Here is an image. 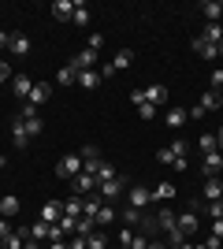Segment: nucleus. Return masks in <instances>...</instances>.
Here are the masks:
<instances>
[{"instance_id":"obj_40","label":"nucleus","mask_w":223,"mask_h":249,"mask_svg":"<svg viewBox=\"0 0 223 249\" xmlns=\"http://www.w3.org/2000/svg\"><path fill=\"white\" fill-rule=\"evenodd\" d=\"M11 78H15V67L8 60H0V82H11Z\"/></svg>"},{"instance_id":"obj_32","label":"nucleus","mask_w":223,"mask_h":249,"mask_svg":"<svg viewBox=\"0 0 223 249\" xmlns=\"http://www.w3.org/2000/svg\"><path fill=\"white\" fill-rule=\"evenodd\" d=\"M141 212H145V208H123V212H119V219H123V223H127V227H138L141 223Z\"/></svg>"},{"instance_id":"obj_3","label":"nucleus","mask_w":223,"mask_h":249,"mask_svg":"<svg viewBox=\"0 0 223 249\" xmlns=\"http://www.w3.org/2000/svg\"><path fill=\"white\" fill-rule=\"evenodd\" d=\"M127 190H130V182H127L123 175H116L112 182H101V186H97V194H101V201H112V205H116V197H123Z\"/></svg>"},{"instance_id":"obj_25","label":"nucleus","mask_w":223,"mask_h":249,"mask_svg":"<svg viewBox=\"0 0 223 249\" xmlns=\"http://www.w3.org/2000/svg\"><path fill=\"white\" fill-rule=\"evenodd\" d=\"M56 82L60 86H74L78 82V67H74V63H64V67L56 71Z\"/></svg>"},{"instance_id":"obj_21","label":"nucleus","mask_w":223,"mask_h":249,"mask_svg":"<svg viewBox=\"0 0 223 249\" xmlns=\"http://www.w3.org/2000/svg\"><path fill=\"white\" fill-rule=\"evenodd\" d=\"M71 15H74V0H56L52 4V19L56 22H71Z\"/></svg>"},{"instance_id":"obj_17","label":"nucleus","mask_w":223,"mask_h":249,"mask_svg":"<svg viewBox=\"0 0 223 249\" xmlns=\"http://www.w3.org/2000/svg\"><path fill=\"white\" fill-rule=\"evenodd\" d=\"M37 219H45V223H60V219H64V205H60V201H45Z\"/></svg>"},{"instance_id":"obj_43","label":"nucleus","mask_w":223,"mask_h":249,"mask_svg":"<svg viewBox=\"0 0 223 249\" xmlns=\"http://www.w3.org/2000/svg\"><path fill=\"white\" fill-rule=\"evenodd\" d=\"M149 246V238H145V234H134V238H130V246L127 249H145Z\"/></svg>"},{"instance_id":"obj_46","label":"nucleus","mask_w":223,"mask_h":249,"mask_svg":"<svg viewBox=\"0 0 223 249\" xmlns=\"http://www.w3.org/2000/svg\"><path fill=\"white\" fill-rule=\"evenodd\" d=\"M212 234H216V238L223 242V219H216V223H212Z\"/></svg>"},{"instance_id":"obj_45","label":"nucleus","mask_w":223,"mask_h":249,"mask_svg":"<svg viewBox=\"0 0 223 249\" xmlns=\"http://www.w3.org/2000/svg\"><path fill=\"white\" fill-rule=\"evenodd\" d=\"M201 246H205V249H220V238H216V234H208V238H205Z\"/></svg>"},{"instance_id":"obj_31","label":"nucleus","mask_w":223,"mask_h":249,"mask_svg":"<svg viewBox=\"0 0 223 249\" xmlns=\"http://www.w3.org/2000/svg\"><path fill=\"white\" fill-rule=\"evenodd\" d=\"M74 26H89V8H86L82 0H74V15H71Z\"/></svg>"},{"instance_id":"obj_5","label":"nucleus","mask_w":223,"mask_h":249,"mask_svg":"<svg viewBox=\"0 0 223 249\" xmlns=\"http://www.w3.org/2000/svg\"><path fill=\"white\" fill-rule=\"evenodd\" d=\"M97 186H101V182H97V175H74L71 178V197H89V194H97Z\"/></svg>"},{"instance_id":"obj_7","label":"nucleus","mask_w":223,"mask_h":249,"mask_svg":"<svg viewBox=\"0 0 223 249\" xmlns=\"http://www.w3.org/2000/svg\"><path fill=\"white\" fill-rule=\"evenodd\" d=\"M78 156H82V171H86V175H97V171H101V164H104V160H101V149H97V145H86Z\"/></svg>"},{"instance_id":"obj_49","label":"nucleus","mask_w":223,"mask_h":249,"mask_svg":"<svg viewBox=\"0 0 223 249\" xmlns=\"http://www.w3.org/2000/svg\"><path fill=\"white\" fill-rule=\"evenodd\" d=\"M216 145H220V153H223V126L216 130Z\"/></svg>"},{"instance_id":"obj_23","label":"nucleus","mask_w":223,"mask_h":249,"mask_svg":"<svg viewBox=\"0 0 223 249\" xmlns=\"http://www.w3.org/2000/svg\"><path fill=\"white\" fill-rule=\"evenodd\" d=\"M26 242H30V227H15V234H11V238L4 242L0 249H22Z\"/></svg>"},{"instance_id":"obj_26","label":"nucleus","mask_w":223,"mask_h":249,"mask_svg":"<svg viewBox=\"0 0 223 249\" xmlns=\"http://www.w3.org/2000/svg\"><path fill=\"white\" fill-rule=\"evenodd\" d=\"M8 49L15 52V56H26V52H30V37H26V34H11Z\"/></svg>"},{"instance_id":"obj_27","label":"nucleus","mask_w":223,"mask_h":249,"mask_svg":"<svg viewBox=\"0 0 223 249\" xmlns=\"http://www.w3.org/2000/svg\"><path fill=\"white\" fill-rule=\"evenodd\" d=\"M101 82H104L101 71H78V86H82V89H97Z\"/></svg>"},{"instance_id":"obj_12","label":"nucleus","mask_w":223,"mask_h":249,"mask_svg":"<svg viewBox=\"0 0 223 249\" xmlns=\"http://www.w3.org/2000/svg\"><path fill=\"white\" fill-rule=\"evenodd\" d=\"M71 63L78 67V71H93L97 63H101V52H93V49H82V52H78V56H74Z\"/></svg>"},{"instance_id":"obj_18","label":"nucleus","mask_w":223,"mask_h":249,"mask_svg":"<svg viewBox=\"0 0 223 249\" xmlns=\"http://www.w3.org/2000/svg\"><path fill=\"white\" fill-rule=\"evenodd\" d=\"M49 93H52V86H49V82H34V89H30V97H26V104L41 108V104L49 101Z\"/></svg>"},{"instance_id":"obj_53","label":"nucleus","mask_w":223,"mask_h":249,"mask_svg":"<svg viewBox=\"0 0 223 249\" xmlns=\"http://www.w3.org/2000/svg\"><path fill=\"white\" fill-rule=\"evenodd\" d=\"M4 164H8V156H0V171H4Z\"/></svg>"},{"instance_id":"obj_36","label":"nucleus","mask_w":223,"mask_h":249,"mask_svg":"<svg viewBox=\"0 0 223 249\" xmlns=\"http://www.w3.org/2000/svg\"><path fill=\"white\" fill-rule=\"evenodd\" d=\"M171 153H175V160H186V153H190V145H186L182 138H175V142H171Z\"/></svg>"},{"instance_id":"obj_48","label":"nucleus","mask_w":223,"mask_h":249,"mask_svg":"<svg viewBox=\"0 0 223 249\" xmlns=\"http://www.w3.org/2000/svg\"><path fill=\"white\" fill-rule=\"evenodd\" d=\"M71 249H86V238H82V234H74V242H71Z\"/></svg>"},{"instance_id":"obj_6","label":"nucleus","mask_w":223,"mask_h":249,"mask_svg":"<svg viewBox=\"0 0 223 249\" xmlns=\"http://www.w3.org/2000/svg\"><path fill=\"white\" fill-rule=\"evenodd\" d=\"M220 104H223V97H216L212 89H208V93H201V101L193 104V108H186V112H190V119H201V115L216 112V108H220Z\"/></svg>"},{"instance_id":"obj_54","label":"nucleus","mask_w":223,"mask_h":249,"mask_svg":"<svg viewBox=\"0 0 223 249\" xmlns=\"http://www.w3.org/2000/svg\"><path fill=\"white\" fill-rule=\"evenodd\" d=\"M220 56H223V41H220Z\"/></svg>"},{"instance_id":"obj_8","label":"nucleus","mask_w":223,"mask_h":249,"mask_svg":"<svg viewBox=\"0 0 223 249\" xmlns=\"http://www.w3.org/2000/svg\"><path fill=\"white\" fill-rule=\"evenodd\" d=\"M127 205H130V208H149V205H153V190L130 186V190H127Z\"/></svg>"},{"instance_id":"obj_28","label":"nucleus","mask_w":223,"mask_h":249,"mask_svg":"<svg viewBox=\"0 0 223 249\" xmlns=\"http://www.w3.org/2000/svg\"><path fill=\"white\" fill-rule=\"evenodd\" d=\"M153 201H160V205H164V201H175V186H171V182H156V186H153Z\"/></svg>"},{"instance_id":"obj_15","label":"nucleus","mask_w":223,"mask_h":249,"mask_svg":"<svg viewBox=\"0 0 223 249\" xmlns=\"http://www.w3.org/2000/svg\"><path fill=\"white\" fill-rule=\"evenodd\" d=\"M101 205H104V201H101V194H89V197H82V216H78V219H93V223H97V212H101Z\"/></svg>"},{"instance_id":"obj_9","label":"nucleus","mask_w":223,"mask_h":249,"mask_svg":"<svg viewBox=\"0 0 223 249\" xmlns=\"http://www.w3.org/2000/svg\"><path fill=\"white\" fill-rule=\"evenodd\" d=\"M186 119H190V112H186V108H179V104H171L168 115H164L168 130H182V126H186Z\"/></svg>"},{"instance_id":"obj_39","label":"nucleus","mask_w":223,"mask_h":249,"mask_svg":"<svg viewBox=\"0 0 223 249\" xmlns=\"http://www.w3.org/2000/svg\"><path fill=\"white\" fill-rule=\"evenodd\" d=\"M11 234H15V227H11V219H4V216H0V246H4V242H8Z\"/></svg>"},{"instance_id":"obj_19","label":"nucleus","mask_w":223,"mask_h":249,"mask_svg":"<svg viewBox=\"0 0 223 249\" xmlns=\"http://www.w3.org/2000/svg\"><path fill=\"white\" fill-rule=\"evenodd\" d=\"M22 212V201L15 197V194H8V197H0V216L4 219H15Z\"/></svg>"},{"instance_id":"obj_29","label":"nucleus","mask_w":223,"mask_h":249,"mask_svg":"<svg viewBox=\"0 0 223 249\" xmlns=\"http://www.w3.org/2000/svg\"><path fill=\"white\" fill-rule=\"evenodd\" d=\"M11 142H15V149H26V145H30V134L22 130V123H19V119L11 123Z\"/></svg>"},{"instance_id":"obj_52","label":"nucleus","mask_w":223,"mask_h":249,"mask_svg":"<svg viewBox=\"0 0 223 249\" xmlns=\"http://www.w3.org/2000/svg\"><path fill=\"white\" fill-rule=\"evenodd\" d=\"M145 249H168V246H156V242H149V246Z\"/></svg>"},{"instance_id":"obj_50","label":"nucleus","mask_w":223,"mask_h":249,"mask_svg":"<svg viewBox=\"0 0 223 249\" xmlns=\"http://www.w3.org/2000/svg\"><path fill=\"white\" fill-rule=\"evenodd\" d=\"M22 249H41V242H34V238H30V242H26Z\"/></svg>"},{"instance_id":"obj_11","label":"nucleus","mask_w":223,"mask_h":249,"mask_svg":"<svg viewBox=\"0 0 223 249\" xmlns=\"http://www.w3.org/2000/svg\"><path fill=\"white\" fill-rule=\"evenodd\" d=\"M223 197V178L212 175V178H205V186H201V201H220Z\"/></svg>"},{"instance_id":"obj_4","label":"nucleus","mask_w":223,"mask_h":249,"mask_svg":"<svg viewBox=\"0 0 223 249\" xmlns=\"http://www.w3.org/2000/svg\"><path fill=\"white\" fill-rule=\"evenodd\" d=\"M130 63H134V52H130V49H119L116 56H112V63H104V67H101V78H112V74L127 71Z\"/></svg>"},{"instance_id":"obj_38","label":"nucleus","mask_w":223,"mask_h":249,"mask_svg":"<svg viewBox=\"0 0 223 249\" xmlns=\"http://www.w3.org/2000/svg\"><path fill=\"white\" fill-rule=\"evenodd\" d=\"M86 49L101 52V49H104V34H89V37H86Z\"/></svg>"},{"instance_id":"obj_16","label":"nucleus","mask_w":223,"mask_h":249,"mask_svg":"<svg viewBox=\"0 0 223 249\" xmlns=\"http://www.w3.org/2000/svg\"><path fill=\"white\" fill-rule=\"evenodd\" d=\"M141 97H145L149 104H153V108H160V104H168V86H149V89H141Z\"/></svg>"},{"instance_id":"obj_44","label":"nucleus","mask_w":223,"mask_h":249,"mask_svg":"<svg viewBox=\"0 0 223 249\" xmlns=\"http://www.w3.org/2000/svg\"><path fill=\"white\" fill-rule=\"evenodd\" d=\"M130 238H134V231H130V227L119 231V246H130Z\"/></svg>"},{"instance_id":"obj_20","label":"nucleus","mask_w":223,"mask_h":249,"mask_svg":"<svg viewBox=\"0 0 223 249\" xmlns=\"http://www.w3.org/2000/svg\"><path fill=\"white\" fill-rule=\"evenodd\" d=\"M11 89H15V97H19V101H26V97H30V89H34V78H30V74H15V78H11Z\"/></svg>"},{"instance_id":"obj_51","label":"nucleus","mask_w":223,"mask_h":249,"mask_svg":"<svg viewBox=\"0 0 223 249\" xmlns=\"http://www.w3.org/2000/svg\"><path fill=\"white\" fill-rule=\"evenodd\" d=\"M175 249H197V246H193V242H182V246H175Z\"/></svg>"},{"instance_id":"obj_24","label":"nucleus","mask_w":223,"mask_h":249,"mask_svg":"<svg viewBox=\"0 0 223 249\" xmlns=\"http://www.w3.org/2000/svg\"><path fill=\"white\" fill-rule=\"evenodd\" d=\"M112 219H119V208L112 205V201H104V205H101V212H97V227H108Z\"/></svg>"},{"instance_id":"obj_55","label":"nucleus","mask_w":223,"mask_h":249,"mask_svg":"<svg viewBox=\"0 0 223 249\" xmlns=\"http://www.w3.org/2000/svg\"><path fill=\"white\" fill-rule=\"evenodd\" d=\"M119 249H127V246H119Z\"/></svg>"},{"instance_id":"obj_10","label":"nucleus","mask_w":223,"mask_h":249,"mask_svg":"<svg viewBox=\"0 0 223 249\" xmlns=\"http://www.w3.org/2000/svg\"><path fill=\"white\" fill-rule=\"evenodd\" d=\"M201 167H205V175H208V178L220 175V171H223V153H220V149L205 153V156H201Z\"/></svg>"},{"instance_id":"obj_13","label":"nucleus","mask_w":223,"mask_h":249,"mask_svg":"<svg viewBox=\"0 0 223 249\" xmlns=\"http://www.w3.org/2000/svg\"><path fill=\"white\" fill-rule=\"evenodd\" d=\"M175 219H179V231L186 234V238H190V234H197V227H201V219H197V212H193V208H186V212H182V216H175Z\"/></svg>"},{"instance_id":"obj_14","label":"nucleus","mask_w":223,"mask_h":249,"mask_svg":"<svg viewBox=\"0 0 223 249\" xmlns=\"http://www.w3.org/2000/svg\"><path fill=\"white\" fill-rule=\"evenodd\" d=\"M190 49L197 52V56H201V60H216V56H220V45H212V41H205V37H193V41H190Z\"/></svg>"},{"instance_id":"obj_42","label":"nucleus","mask_w":223,"mask_h":249,"mask_svg":"<svg viewBox=\"0 0 223 249\" xmlns=\"http://www.w3.org/2000/svg\"><path fill=\"white\" fill-rule=\"evenodd\" d=\"M156 160H160V164H171V167H175V153H171V149H160Z\"/></svg>"},{"instance_id":"obj_33","label":"nucleus","mask_w":223,"mask_h":249,"mask_svg":"<svg viewBox=\"0 0 223 249\" xmlns=\"http://www.w3.org/2000/svg\"><path fill=\"white\" fill-rule=\"evenodd\" d=\"M201 37H205V41H212V45H220L223 41V26H220V22H208V26L201 30Z\"/></svg>"},{"instance_id":"obj_30","label":"nucleus","mask_w":223,"mask_h":249,"mask_svg":"<svg viewBox=\"0 0 223 249\" xmlns=\"http://www.w3.org/2000/svg\"><path fill=\"white\" fill-rule=\"evenodd\" d=\"M156 227L164 231V234L175 227V212H171V208H156Z\"/></svg>"},{"instance_id":"obj_35","label":"nucleus","mask_w":223,"mask_h":249,"mask_svg":"<svg viewBox=\"0 0 223 249\" xmlns=\"http://www.w3.org/2000/svg\"><path fill=\"white\" fill-rule=\"evenodd\" d=\"M86 249H108V234L104 231H93V234L86 238Z\"/></svg>"},{"instance_id":"obj_41","label":"nucleus","mask_w":223,"mask_h":249,"mask_svg":"<svg viewBox=\"0 0 223 249\" xmlns=\"http://www.w3.org/2000/svg\"><path fill=\"white\" fill-rule=\"evenodd\" d=\"M212 93L223 97V71H212Z\"/></svg>"},{"instance_id":"obj_2","label":"nucleus","mask_w":223,"mask_h":249,"mask_svg":"<svg viewBox=\"0 0 223 249\" xmlns=\"http://www.w3.org/2000/svg\"><path fill=\"white\" fill-rule=\"evenodd\" d=\"M74 175H82V156L78 153H64L60 160H56V178H67V182H71Z\"/></svg>"},{"instance_id":"obj_22","label":"nucleus","mask_w":223,"mask_h":249,"mask_svg":"<svg viewBox=\"0 0 223 249\" xmlns=\"http://www.w3.org/2000/svg\"><path fill=\"white\" fill-rule=\"evenodd\" d=\"M201 15L208 22H220L223 19V0H201Z\"/></svg>"},{"instance_id":"obj_47","label":"nucleus","mask_w":223,"mask_h":249,"mask_svg":"<svg viewBox=\"0 0 223 249\" xmlns=\"http://www.w3.org/2000/svg\"><path fill=\"white\" fill-rule=\"evenodd\" d=\"M49 249H71V242H64V238H60V242H49Z\"/></svg>"},{"instance_id":"obj_37","label":"nucleus","mask_w":223,"mask_h":249,"mask_svg":"<svg viewBox=\"0 0 223 249\" xmlns=\"http://www.w3.org/2000/svg\"><path fill=\"white\" fill-rule=\"evenodd\" d=\"M197 149H201V153H212V149H220V145H216V134H201Z\"/></svg>"},{"instance_id":"obj_1","label":"nucleus","mask_w":223,"mask_h":249,"mask_svg":"<svg viewBox=\"0 0 223 249\" xmlns=\"http://www.w3.org/2000/svg\"><path fill=\"white\" fill-rule=\"evenodd\" d=\"M19 123H22V130H26V134H30V138H37V134H41V130H45V119H41V115H37V108H34V104H26V101H22Z\"/></svg>"},{"instance_id":"obj_56","label":"nucleus","mask_w":223,"mask_h":249,"mask_svg":"<svg viewBox=\"0 0 223 249\" xmlns=\"http://www.w3.org/2000/svg\"><path fill=\"white\" fill-rule=\"evenodd\" d=\"M171 249H175V246H171Z\"/></svg>"},{"instance_id":"obj_34","label":"nucleus","mask_w":223,"mask_h":249,"mask_svg":"<svg viewBox=\"0 0 223 249\" xmlns=\"http://www.w3.org/2000/svg\"><path fill=\"white\" fill-rule=\"evenodd\" d=\"M64 216H71V219L82 216V197H67L64 201Z\"/></svg>"}]
</instances>
